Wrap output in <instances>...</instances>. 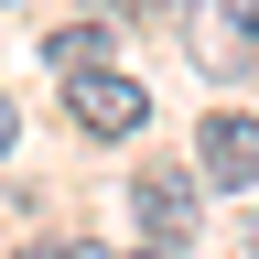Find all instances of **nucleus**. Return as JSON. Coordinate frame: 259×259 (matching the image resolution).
I'll return each mask as SVG.
<instances>
[{
	"label": "nucleus",
	"mask_w": 259,
	"mask_h": 259,
	"mask_svg": "<svg viewBox=\"0 0 259 259\" xmlns=\"http://www.w3.org/2000/svg\"><path fill=\"white\" fill-rule=\"evenodd\" d=\"M65 108H76V130H97V141H130V130L151 119V87L130 76V65H87V76H65Z\"/></svg>",
	"instance_id": "f257e3e1"
},
{
	"label": "nucleus",
	"mask_w": 259,
	"mask_h": 259,
	"mask_svg": "<svg viewBox=\"0 0 259 259\" xmlns=\"http://www.w3.org/2000/svg\"><path fill=\"white\" fill-rule=\"evenodd\" d=\"M141 259H173V248H141Z\"/></svg>",
	"instance_id": "6e6552de"
},
{
	"label": "nucleus",
	"mask_w": 259,
	"mask_h": 259,
	"mask_svg": "<svg viewBox=\"0 0 259 259\" xmlns=\"http://www.w3.org/2000/svg\"><path fill=\"white\" fill-rule=\"evenodd\" d=\"M22 259H108V248H87V238H32Z\"/></svg>",
	"instance_id": "423d86ee"
},
{
	"label": "nucleus",
	"mask_w": 259,
	"mask_h": 259,
	"mask_svg": "<svg viewBox=\"0 0 259 259\" xmlns=\"http://www.w3.org/2000/svg\"><path fill=\"white\" fill-rule=\"evenodd\" d=\"M44 65H54V76H87V65H108V22H76V32H54V44H44Z\"/></svg>",
	"instance_id": "39448f33"
},
{
	"label": "nucleus",
	"mask_w": 259,
	"mask_h": 259,
	"mask_svg": "<svg viewBox=\"0 0 259 259\" xmlns=\"http://www.w3.org/2000/svg\"><path fill=\"white\" fill-rule=\"evenodd\" d=\"M194 173H205L216 194L259 184V119H205V141H194Z\"/></svg>",
	"instance_id": "20e7f679"
},
{
	"label": "nucleus",
	"mask_w": 259,
	"mask_h": 259,
	"mask_svg": "<svg viewBox=\"0 0 259 259\" xmlns=\"http://www.w3.org/2000/svg\"><path fill=\"white\" fill-rule=\"evenodd\" d=\"M194 65H205V76L259 65V0H205V11H194Z\"/></svg>",
	"instance_id": "f03ea898"
},
{
	"label": "nucleus",
	"mask_w": 259,
	"mask_h": 259,
	"mask_svg": "<svg viewBox=\"0 0 259 259\" xmlns=\"http://www.w3.org/2000/svg\"><path fill=\"white\" fill-rule=\"evenodd\" d=\"M11 130H22V119H11V97H0V151H11Z\"/></svg>",
	"instance_id": "0eeeda50"
},
{
	"label": "nucleus",
	"mask_w": 259,
	"mask_h": 259,
	"mask_svg": "<svg viewBox=\"0 0 259 259\" xmlns=\"http://www.w3.org/2000/svg\"><path fill=\"white\" fill-rule=\"evenodd\" d=\"M130 216H141V248H184L194 238V184L184 173H141L130 184Z\"/></svg>",
	"instance_id": "7ed1b4c3"
}]
</instances>
